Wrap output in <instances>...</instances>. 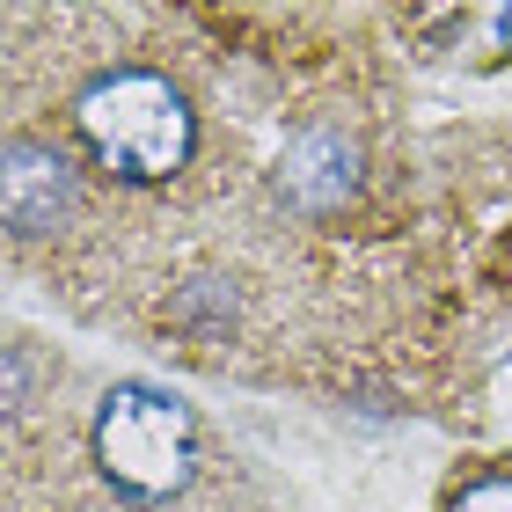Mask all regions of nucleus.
I'll use <instances>...</instances> for the list:
<instances>
[{
  "label": "nucleus",
  "mask_w": 512,
  "mask_h": 512,
  "mask_svg": "<svg viewBox=\"0 0 512 512\" xmlns=\"http://www.w3.org/2000/svg\"><path fill=\"white\" fill-rule=\"evenodd\" d=\"M447 512H512V476H476V483H461Z\"/></svg>",
  "instance_id": "f03ea898"
},
{
  "label": "nucleus",
  "mask_w": 512,
  "mask_h": 512,
  "mask_svg": "<svg viewBox=\"0 0 512 512\" xmlns=\"http://www.w3.org/2000/svg\"><path fill=\"white\" fill-rule=\"evenodd\" d=\"M88 447H96V469L110 491L125 505H147V512L191 491L198 461H205L191 403H176L161 388H139V381L103 395L96 425H88Z\"/></svg>",
  "instance_id": "f257e3e1"
}]
</instances>
